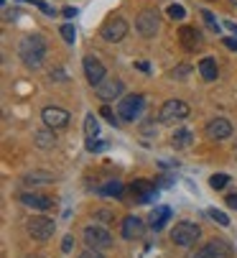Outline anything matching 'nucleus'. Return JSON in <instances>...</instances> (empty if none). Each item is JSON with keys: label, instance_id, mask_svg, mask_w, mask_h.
Wrapping results in <instances>:
<instances>
[{"label": "nucleus", "instance_id": "1", "mask_svg": "<svg viewBox=\"0 0 237 258\" xmlns=\"http://www.w3.org/2000/svg\"><path fill=\"white\" fill-rule=\"evenodd\" d=\"M18 56L21 61L28 67V69H38L46 56V41H44V36H38V33H31L26 36V39L18 44Z\"/></svg>", "mask_w": 237, "mask_h": 258}, {"label": "nucleus", "instance_id": "2", "mask_svg": "<svg viewBox=\"0 0 237 258\" xmlns=\"http://www.w3.org/2000/svg\"><path fill=\"white\" fill-rule=\"evenodd\" d=\"M199 238H202V228L196 223H189V220H181V223H176L174 230H171V240L179 248H191Z\"/></svg>", "mask_w": 237, "mask_h": 258}, {"label": "nucleus", "instance_id": "3", "mask_svg": "<svg viewBox=\"0 0 237 258\" xmlns=\"http://www.w3.org/2000/svg\"><path fill=\"white\" fill-rule=\"evenodd\" d=\"M26 230L33 240L38 243H46L54 233H56V223L51 217H44V215H38V217H31L28 223H26Z\"/></svg>", "mask_w": 237, "mask_h": 258}, {"label": "nucleus", "instance_id": "4", "mask_svg": "<svg viewBox=\"0 0 237 258\" xmlns=\"http://www.w3.org/2000/svg\"><path fill=\"white\" fill-rule=\"evenodd\" d=\"M158 28H161V16H158L155 8H145V11L138 13L135 31L143 36V39H153V36L158 33Z\"/></svg>", "mask_w": 237, "mask_h": 258}, {"label": "nucleus", "instance_id": "5", "mask_svg": "<svg viewBox=\"0 0 237 258\" xmlns=\"http://www.w3.org/2000/svg\"><path fill=\"white\" fill-rule=\"evenodd\" d=\"M143 105H145V97L143 95H125V97H120V100H117V118H120V120H135V118H140Z\"/></svg>", "mask_w": 237, "mask_h": 258}, {"label": "nucleus", "instance_id": "6", "mask_svg": "<svg viewBox=\"0 0 237 258\" xmlns=\"http://www.w3.org/2000/svg\"><path fill=\"white\" fill-rule=\"evenodd\" d=\"M82 238H85V245H87V248H95V250H107V248H112V235H110V230L102 228V225H87Z\"/></svg>", "mask_w": 237, "mask_h": 258}, {"label": "nucleus", "instance_id": "7", "mask_svg": "<svg viewBox=\"0 0 237 258\" xmlns=\"http://www.w3.org/2000/svg\"><path fill=\"white\" fill-rule=\"evenodd\" d=\"M184 118H189V105L184 100H166L161 110H158V120L161 123H179Z\"/></svg>", "mask_w": 237, "mask_h": 258}, {"label": "nucleus", "instance_id": "8", "mask_svg": "<svg viewBox=\"0 0 237 258\" xmlns=\"http://www.w3.org/2000/svg\"><path fill=\"white\" fill-rule=\"evenodd\" d=\"M128 31H130V26H128V21H125V18L112 16L110 21H105V26H102L100 36H102L105 41H110V44H117V41H123L125 36H128Z\"/></svg>", "mask_w": 237, "mask_h": 258}, {"label": "nucleus", "instance_id": "9", "mask_svg": "<svg viewBox=\"0 0 237 258\" xmlns=\"http://www.w3.org/2000/svg\"><path fill=\"white\" fill-rule=\"evenodd\" d=\"M232 255V248H229V243L227 240H219V238H214V240H209L207 245H202V248H196L189 258H229Z\"/></svg>", "mask_w": 237, "mask_h": 258}, {"label": "nucleus", "instance_id": "10", "mask_svg": "<svg viewBox=\"0 0 237 258\" xmlns=\"http://www.w3.org/2000/svg\"><path fill=\"white\" fill-rule=\"evenodd\" d=\"M69 110H64V107H59V105H49V107H44L41 110V120H44V125L46 128H54V131H61V128H66L69 125Z\"/></svg>", "mask_w": 237, "mask_h": 258}, {"label": "nucleus", "instance_id": "11", "mask_svg": "<svg viewBox=\"0 0 237 258\" xmlns=\"http://www.w3.org/2000/svg\"><path fill=\"white\" fill-rule=\"evenodd\" d=\"M82 64H85V77H87V82L92 87H97V85H102L107 80V69H105V64L95 54H87Z\"/></svg>", "mask_w": 237, "mask_h": 258}, {"label": "nucleus", "instance_id": "12", "mask_svg": "<svg viewBox=\"0 0 237 258\" xmlns=\"http://www.w3.org/2000/svg\"><path fill=\"white\" fill-rule=\"evenodd\" d=\"M130 192H133L135 202H140V205H145V202H150V200L158 197V187H155L153 181H148V179H135Z\"/></svg>", "mask_w": 237, "mask_h": 258}, {"label": "nucleus", "instance_id": "13", "mask_svg": "<svg viewBox=\"0 0 237 258\" xmlns=\"http://www.w3.org/2000/svg\"><path fill=\"white\" fill-rule=\"evenodd\" d=\"M95 90H97V97H100V100L107 105V102H112L115 97H123V90H125V85H123L120 80L110 77V80H105L102 85H97Z\"/></svg>", "mask_w": 237, "mask_h": 258}, {"label": "nucleus", "instance_id": "14", "mask_svg": "<svg viewBox=\"0 0 237 258\" xmlns=\"http://www.w3.org/2000/svg\"><path fill=\"white\" fill-rule=\"evenodd\" d=\"M204 131H207V138L209 141H224V138L232 136V123L227 118H212Z\"/></svg>", "mask_w": 237, "mask_h": 258}, {"label": "nucleus", "instance_id": "15", "mask_svg": "<svg viewBox=\"0 0 237 258\" xmlns=\"http://www.w3.org/2000/svg\"><path fill=\"white\" fill-rule=\"evenodd\" d=\"M21 202H23L26 207H31V210H38V212H46V210L54 207V200H51V197H46V195H36V192H26V195H21Z\"/></svg>", "mask_w": 237, "mask_h": 258}, {"label": "nucleus", "instance_id": "16", "mask_svg": "<svg viewBox=\"0 0 237 258\" xmlns=\"http://www.w3.org/2000/svg\"><path fill=\"white\" fill-rule=\"evenodd\" d=\"M179 41H181V46L186 49V51H196L202 46V33L196 31L194 26H184L181 31H179Z\"/></svg>", "mask_w": 237, "mask_h": 258}, {"label": "nucleus", "instance_id": "17", "mask_svg": "<svg viewBox=\"0 0 237 258\" xmlns=\"http://www.w3.org/2000/svg\"><path fill=\"white\" fill-rule=\"evenodd\" d=\"M143 230H145V223H143L140 217L128 215V217L123 220V238H125V240H135V238H140Z\"/></svg>", "mask_w": 237, "mask_h": 258}, {"label": "nucleus", "instance_id": "18", "mask_svg": "<svg viewBox=\"0 0 237 258\" xmlns=\"http://www.w3.org/2000/svg\"><path fill=\"white\" fill-rule=\"evenodd\" d=\"M33 143L38 146V149H54L56 146V131L54 128H41V131H36L33 133Z\"/></svg>", "mask_w": 237, "mask_h": 258}, {"label": "nucleus", "instance_id": "19", "mask_svg": "<svg viewBox=\"0 0 237 258\" xmlns=\"http://www.w3.org/2000/svg\"><path fill=\"white\" fill-rule=\"evenodd\" d=\"M169 217H171V210H169L166 205H158V207L150 212V217H148V225H150L153 230H161V228L166 225Z\"/></svg>", "mask_w": 237, "mask_h": 258}, {"label": "nucleus", "instance_id": "20", "mask_svg": "<svg viewBox=\"0 0 237 258\" xmlns=\"http://www.w3.org/2000/svg\"><path fill=\"white\" fill-rule=\"evenodd\" d=\"M51 181H54V174H49V171H31L23 176L26 187H41V184H51Z\"/></svg>", "mask_w": 237, "mask_h": 258}, {"label": "nucleus", "instance_id": "21", "mask_svg": "<svg viewBox=\"0 0 237 258\" xmlns=\"http://www.w3.org/2000/svg\"><path fill=\"white\" fill-rule=\"evenodd\" d=\"M199 75H202L207 82H214V80H217V61H214L212 56H204V59L199 61Z\"/></svg>", "mask_w": 237, "mask_h": 258}, {"label": "nucleus", "instance_id": "22", "mask_svg": "<svg viewBox=\"0 0 237 258\" xmlns=\"http://www.w3.org/2000/svg\"><path fill=\"white\" fill-rule=\"evenodd\" d=\"M191 138H194V133L189 128H181L171 136V143H174V149H186V146H191Z\"/></svg>", "mask_w": 237, "mask_h": 258}, {"label": "nucleus", "instance_id": "23", "mask_svg": "<svg viewBox=\"0 0 237 258\" xmlns=\"http://www.w3.org/2000/svg\"><path fill=\"white\" fill-rule=\"evenodd\" d=\"M97 133H100L97 115H95V113H87V118H85V136L92 141V138H97Z\"/></svg>", "mask_w": 237, "mask_h": 258}, {"label": "nucleus", "instance_id": "24", "mask_svg": "<svg viewBox=\"0 0 237 258\" xmlns=\"http://www.w3.org/2000/svg\"><path fill=\"white\" fill-rule=\"evenodd\" d=\"M100 195H110V197H117V195H123V184L112 179L110 184H105V187H100Z\"/></svg>", "mask_w": 237, "mask_h": 258}, {"label": "nucleus", "instance_id": "25", "mask_svg": "<svg viewBox=\"0 0 237 258\" xmlns=\"http://www.w3.org/2000/svg\"><path fill=\"white\" fill-rule=\"evenodd\" d=\"M229 184V176L227 174H212V179H209V187L212 189H224Z\"/></svg>", "mask_w": 237, "mask_h": 258}, {"label": "nucleus", "instance_id": "26", "mask_svg": "<svg viewBox=\"0 0 237 258\" xmlns=\"http://www.w3.org/2000/svg\"><path fill=\"white\" fill-rule=\"evenodd\" d=\"M92 217H95V220H100L102 225H107V223H112V220H115V212H112V210H102V207H100V210H95V212H92Z\"/></svg>", "mask_w": 237, "mask_h": 258}, {"label": "nucleus", "instance_id": "27", "mask_svg": "<svg viewBox=\"0 0 237 258\" xmlns=\"http://www.w3.org/2000/svg\"><path fill=\"white\" fill-rule=\"evenodd\" d=\"M209 217L214 220L217 225H222V228H227V225H229V217H227L222 210H217V207H212V210H209Z\"/></svg>", "mask_w": 237, "mask_h": 258}, {"label": "nucleus", "instance_id": "28", "mask_svg": "<svg viewBox=\"0 0 237 258\" xmlns=\"http://www.w3.org/2000/svg\"><path fill=\"white\" fill-rule=\"evenodd\" d=\"M59 33H61V39H64L66 44H74V39H76V31H74V26H71V23H64Z\"/></svg>", "mask_w": 237, "mask_h": 258}, {"label": "nucleus", "instance_id": "29", "mask_svg": "<svg viewBox=\"0 0 237 258\" xmlns=\"http://www.w3.org/2000/svg\"><path fill=\"white\" fill-rule=\"evenodd\" d=\"M166 13H169V18H171V21H181V18L186 16L184 6H176V3H174V6H169V11H166Z\"/></svg>", "mask_w": 237, "mask_h": 258}, {"label": "nucleus", "instance_id": "30", "mask_svg": "<svg viewBox=\"0 0 237 258\" xmlns=\"http://www.w3.org/2000/svg\"><path fill=\"white\" fill-rule=\"evenodd\" d=\"M191 72V67H186V64H181V67H176L174 72H171V77L174 80H186V75Z\"/></svg>", "mask_w": 237, "mask_h": 258}, {"label": "nucleus", "instance_id": "31", "mask_svg": "<svg viewBox=\"0 0 237 258\" xmlns=\"http://www.w3.org/2000/svg\"><path fill=\"white\" fill-rule=\"evenodd\" d=\"M202 16H204V21H207V26H209L212 31H217V33H219V23L214 21V16H212L209 11H202Z\"/></svg>", "mask_w": 237, "mask_h": 258}, {"label": "nucleus", "instance_id": "32", "mask_svg": "<svg viewBox=\"0 0 237 258\" xmlns=\"http://www.w3.org/2000/svg\"><path fill=\"white\" fill-rule=\"evenodd\" d=\"M100 113H102V118H105L107 123H112V125L117 123V118H115V113H112V110H110L107 105H102V110H100Z\"/></svg>", "mask_w": 237, "mask_h": 258}, {"label": "nucleus", "instance_id": "33", "mask_svg": "<svg viewBox=\"0 0 237 258\" xmlns=\"http://www.w3.org/2000/svg\"><path fill=\"white\" fill-rule=\"evenodd\" d=\"M79 258H105V255H102V250L87 248V250H82V253H79Z\"/></svg>", "mask_w": 237, "mask_h": 258}, {"label": "nucleus", "instance_id": "34", "mask_svg": "<svg viewBox=\"0 0 237 258\" xmlns=\"http://www.w3.org/2000/svg\"><path fill=\"white\" fill-rule=\"evenodd\" d=\"M87 149L90 151H102V149H107V143H102V141H87Z\"/></svg>", "mask_w": 237, "mask_h": 258}, {"label": "nucleus", "instance_id": "35", "mask_svg": "<svg viewBox=\"0 0 237 258\" xmlns=\"http://www.w3.org/2000/svg\"><path fill=\"white\" fill-rule=\"evenodd\" d=\"M222 44H224L229 51H237V39H229V36H224V39H222Z\"/></svg>", "mask_w": 237, "mask_h": 258}, {"label": "nucleus", "instance_id": "36", "mask_svg": "<svg viewBox=\"0 0 237 258\" xmlns=\"http://www.w3.org/2000/svg\"><path fill=\"white\" fill-rule=\"evenodd\" d=\"M71 245H74V238H71V235H66V238H64V243H61V250H64V253H69V250H71Z\"/></svg>", "mask_w": 237, "mask_h": 258}, {"label": "nucleus", "instance_id": "37", "mask_svg": "<svg viewBox=\"0 0 237 258\" xmlns=\"http://www.w3.org/2000/svg\"><path fill=\"white\" fill-rule=\"evenodd\" d=\"M224 200H227V207H232V210H237V195H227Z\"/></svg>", "mask_w": 237, "mask_h": 258}, {"label": "nucleus", "instance_id": "38", "mask_svg": "<svg viewBox=\"0 0 237 258\" xmlns=\"http://www.w3.org/2000/svg\"><path fill=\"white\" fill-rule=\"evenodd\" d=\"M61 13H64V18H74V16H76V11H74V8H64Z\"/></svg>", "mask_w": 237, "mask_h": 258}, {"label": "nucleus", "instance_id": "39", "mask_svg": "<svg viewBox=\"0 0 237 258\" xmlns=\"http://www.w3.org/2000/svg\"><path fill=\"white\" fill-rule=\"evenodd\" d=\"M135 67H138V69H140V72H148V69H150V67H148V64H145V61H138V64H135Z\"/></svg>", "mask_w": 237, "mask_h": 258}, {"label": "nucleus", "instance_id": "40", "mask_svg": "<svg viewBox=\"0 0 237 258\" xmlns=\"http://www.w3.org/2000/svg\"><path fill=\"white\" fill-rule=\"evenodd\" d=\"M227 28H229L232 33H237V23H232V21H229V23H227Z\"/></svg>", "mask_w": 237, "mask_h": 258}, {"label": "nucleus", "instance_id": "41", "mask_svg": "<svg viewBox=\"0 0 237 258\" xmlns=\"http://www.w3.org/2000/svg\"><path fill=\"white\" fill-rule=\"evenodd\" d=\"M229 3H234V6H237V0H229Z\"/></svg>", "mask_w": 237, "mask_h": 258}]
</instances>
